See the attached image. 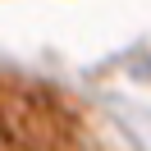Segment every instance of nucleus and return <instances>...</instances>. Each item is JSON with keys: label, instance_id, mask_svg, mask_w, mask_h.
I'll return each instance as SVG.
<instances>
[{"label": "nucleus", "instance_id": "1", "mask_svg": "<svg viewBox=\"0 0 151 151\" xmlns=\"http://www.w3.org/2000/svg\"><path fill=\"white\" fill-rule=\"evenodd\" d=\"M87 128L69 96L19 73H0V151H83Z\"/></svg>", "mask_w": 151, "mask_h": 151}]
</instances>
